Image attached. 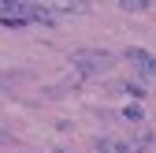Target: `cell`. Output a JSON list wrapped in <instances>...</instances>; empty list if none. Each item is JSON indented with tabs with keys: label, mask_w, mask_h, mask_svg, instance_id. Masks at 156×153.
I'll list each match as a JSON object with an SVG mask.
<instances>
[{
	"label": "cell",
	"mask_w": 156,
	"mask_h": 153,
	"mask_svg": "<svg viewBox=\"0 0 156 153\" xmlns=\"http://www.w3.org/2000/svg\"><path fill=\"white\" fill-rule=\"evenodd\" d=\"M123 60H126V64H134L141 75L156 79V56H152V52H145V49H126V52H123Z\"/></svg>",
	"instance_id": "3957f363"
},
{
	"label": "cell",
	"mask_w": 156,
	"mask_h": 153,
	"mask_svg": "<svg viewBox=\"0 0 156 153\" xmlns=\"http://www.w3.org/2000/svg\"><path fill=\"white\" fill-rule=\"evenodd\" d=\"M71 64H74V71H82V75H101V71H108L115 64V56L104 52V49H74L71 52Z\"/></svg>",
	"instance_id": "6da1fadb"
},
{
	"label": "cell",
	"mask_w": 156,
	"mask_h": 153,
	"mask_svg": "<svg viewBox=\"0 0 156 153\" xmlns=\"http://www.w3.org/2000/svg\"><path fill=\"white\" fill-rule=\"evenodd\" d=\"M149 146H152V131H145V127H141L138 135H134V138L126 142V149H130V153H138V149H149Z\"/></svg>",
	"instance_id": "5b68a950"
},
{
	"label": "cell",
	"mask_w": 156,
	"mask_h": 153,
	"mask_svg": "<svg viewBox=\"0 0 156 153\" xmlns=\"http://www.w3.org/2000/svg\"><path fill=\"white\" fill-rule=\"evenodd\" d=\"M115 93H130V97H145V86H138V82H115Z\"/></svg>",
	"instance_id": "8992f818"
},
{
	"label": "cell",
	"mask_w": 156,
	"mask_h": 153,
	"mask_svg": "<svg viewBox=\"0 0 156 153\" xmlns=\"http://www.w3.org/2000/svg\"><path fill=\"white\" fill-rule=\"evenodd\" d=\"M97 153H130V149H126V138H101Z\"/></svg>",
	"instance_id": "277c9868"
},
{
	"label": "cell",
	"mask_w": 156,
	"mask_h": 153,
	"mask_svg": "<svg viewBox=\"0 0 156 153\" xmlns=\"http://www.w3.org/2000/svg\"><path fill=\"white\" fill-rule=\"evenodd\" d=\"M34 11L37 4H26V0H0V23H8V26L34 23Z\"/></svg>",
	"instance_id": "7a4b0ae2"
},
{
	"label": "cell",
	"mask_w": 156,
	"mask_h": 153,
	"mask_svg": "<svg viewBox=\"0 0 156 153\" xmlns=\"http://www.w3.org/2000/svg\"><path fill=\"white\" fill-rule=\"evenodd\" d=\"M123 8H126V11H141V8H149V4H145V0H123Z\"/></svg>",
	"instance_id": "52a82bcc"
}]
</instances>
